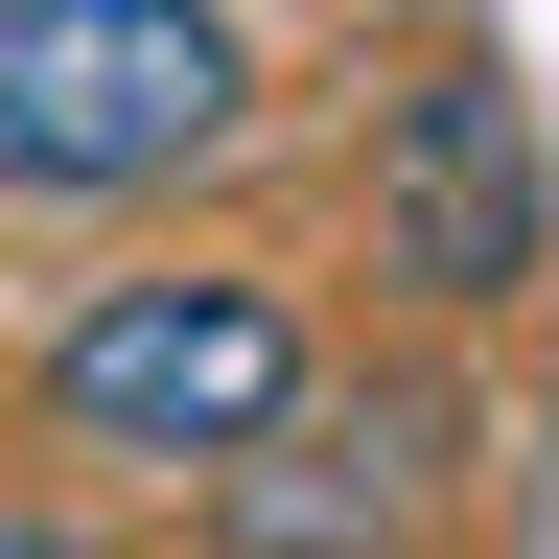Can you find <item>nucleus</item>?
<instances>
[{
    "instance_id": "1",
    "label": "nucleus",
    "mask_w": 559,
    "mask_h": 559,
    "mask_svg": "<svg viewBox=\"0 0 559 559\" xmlns=\"http://www.w3.org/2000/svg\"><path fill=\"white\" fill-rule=\"evenodd\" d=\"M24 396H47V443L117 466V489H234L280 419L326 396V326H304L280 257H140V280H70L47 304Z\"/></svg>"
},
{
    "instance_id": "2",
    "label": "nucleus",
    "mask_w": 559,
    "mask_h": 559,
    "mask_svg": "<svg viewBox=\"0 0 559 559\" xmlns=\"http://www.w3.org/2000/svg\"><path fill=\"white\" fill-rule=\"evenodd\" d=\"M257 0H0V187L24 210H164L257 140Z\"/></svg>"
},
{
    "instance_id": "3",
    "label": "nucleus",
    "mask_w": 559,
    "mask_h": 559,
    "mask_svg": "<svg viewBox=\"0 0 559 559\" xmlns=\"http://www.w3.org/2000/svg\"><path fill=\"white\" fill-rule=\"evenodd\" d=\"M373 257L443 326H513L536 280H559V164H536V117H513L489 47H443V70L373 94Z\"/></svg>"
},
{
    "instance_id": "4",
    "label": "nucleus",
    "mask_w": 559,
    "mask_h": 559,
    "mask_svg": "<svg viewBox=\"0 0 559 559\" xmlns=\"http://www.w3.org/2000/svg\"><path fill=\"white\" fill-rule=\"evenodd\" d=\"M419 489H443V396H304L234 489H210V536L234 559H396Z\"/></svg>"
},
{
    "instance_id": "5",
    "label": "nucleus",
    "mask_w": 559,
    "mask_h": 559,
    "mask_svg": "<svg viewBox=\"0 0 559 559\" xmlns=\"http://www.w3.org/2000/svg\"><path fill=\"white\" fill-rule=\"evenodd\" d=\"M0 559H94V536H70V513H24V536H0Z\"/></svg>"
}]
</instances>
